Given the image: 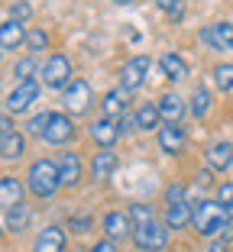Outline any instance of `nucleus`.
I'll return each instance as SVG.
<instances>
[{
	"instance_id": "obj_7",
	"label": "nucleus",
	"mask_w": 233,
	"mask_h": 252,
	"mask_svg": "<svg viewBox=\"0 0 233 252\" xmlns=\"http://www.w3.org/2000/svg\"><path fill=\"white\" fill-rule=\"evenodd\" d=\"M149 55H133L127 65L120 68V88L123 91H139L146 84V74H149Z\"/></svg>"
},
{
	"instance_id": "obj_9",
	"label": "nucleus",
	"mask_w": 233,
	"mask_h": 252,
	"mask_svg": "<svg viewBox=\"0 0 233 252\" xmlns=\"http://www.w3.org/2000/svg\"><path fill=\"white\" fill-rule=\"evenodd\" d=\"M100 226H104V233H107V239H127V236H133V217H130V210H110V214H104V220H100Z\"/></svg>"
},
{
	"instance_id": "obj_15",
	"label": "nucleus",
	"mask_w": 233,
	"mask_h": 252,
	"mask_svg": "<svg viewBox=\"0 0 233 252\" xmlns=\"http://www.w3.org/2000/svg\"><path fill=\"white\" fill-rule=\"evenodd\" d=\"M55 165H59L62 185L75 188L78 181H81V158H78V152H59V158H55Z\"/></svg>"
},
{
	"instance_id": "obj_34",
	"label": "nucleus",
	"mask_w": 233,
	"mask_h": 252,
	"mask_svg": "<svg viewBox=\"0 0 233 252\" xmlns=\"http://www.w3.org/2000/svg\"><path fill=\"white\" fill-rule=\"evenodd\" d=\"M217 200L224 204L227 210H233V181H224V185H217Z\"/></svg>"
},
{
	"instance_id": "obj_16",
	"label": "nucleus",
	"mask_w": 233,
	"mask_h": 252,
	"mask_svg": "<svg viewBox=\"0 0 233 252\" xmlns=\"http://www.w3.org/2000/svg\"><path fill=\"white\" fill-rule=\"evenodd\" d=\"M33 252H65V230H62V226H45V230H39L36 243H33Z\"/></svg>"
},
{
	"instance_id": "obj_17",
	"label": "nucleus",
	"mask_w": 233,
	"mask_h": 252,
	"mask_svg": "<svg viewBox=\"0 0 233 252\" xmlns=\"http://www.w3.org/2000/svg\"><path fill=\"white\" fill-rule=\"evenodd\" d=\"M159 68H162V74H166L172 84H178V81L188 78V62L181 59L178 52H166L162 59H159Z\"/></svg>"
},
{
	"instance_id": "obj_23",
	"label": "nucleus",
	"mask_w": 233,
	"mask_h": 252,
	"mask_svg": "<svg viewBox=\"0 0 233 252\" xmlns=\"http://www.w3.org/2000/svg\"><path fill=\"white\" fill-rule=\"evenodd\" d=\"M162 113H159V104H143L136 110V129H143V133H152V129H162L159 126Z\"/></svg>"
},
{
	"instance_id": "obj_18",
	"label": "nucleus",
	"mask_w": 233,
	"mask_h": 252,
	"mask_svg": "<svg viewBox=\"0 0 233 252\" xmlns=\"http://www.w3.org/2000/svg\"><path fill=\"white\" fill-rule=\"evenodd\" d=\"M159 113H162L166 123H178V120L188 113V107H185V100H181L175 91H168V94L159 97Z\"/></svg>"
},
{
	"instance_id": "obj_19",
	"label": "nucleus",
	"mask_w": 233,
	"mask_h": 252,
	"mask_svg": "<svg viewBox=\"0 0 233 252\" xmlns=\"http://www.w3.org/2000/svg\"><path fill=\"white\" fill-rule=\"evenodd\" d=\"M16 45H26V32H23V23L7 20L0 26V49L3 52H16Z\"/></svg>"
},
{
	"instance_id": "obj_4",
	"label": "nucleus",
	"mask_w": 233,
	"mask_h": 252,
	"mask_svg": "<svg viewBox=\"0 0 233 252\" xmlns=\"http://www.w3.org/2000/svg\"><path fill=\"white\" fill-rule=\"evenodd\" d=\"M133 243L139 252H166L168 246V226L159 220H149V223H139L133 230Z\"/></svg>"
},
{
	"instance_id": "obj_37",
	"label": "nucleus",
	"mask_w": 233,
	"mask_h": 252,
	"mask_svg": "<svg viewBox=\"0 0 233 252\" xmlns=\"http://www.w3.org/2000/svg\"><path fill=\"white\" fill-rule=\"evenodd\" d=\"M211 252H227V239H224V236L214 239V243H211Z\"/></svg>"
},
{
	"instance_id": "obj_3",
	"label": "nucleus",
	"mask_w": 233,
	"mask_h": 252,
	"mask_svg": "<svg viewBox=\"0 0 233 252\" xmlns=\"http://www.w3.org/2000/svg\"><path fill=\"white\" fill-rule=\"evenodd\" d=\"M195 217V207L185 200V188L181 185H172L166 191V226L168 230H185Z\"/></svg>"
},
{
	"instance_id": "obj_1",
	"label": "nucleus",
	"mask_w": 233,
	"mask_h": 252,
	"mask_svg": "<svg viewBox=\"0 0 233 252\" xmlns=\"http://www.w3.org/2000/svg\"><path fill=\"white\" fill-rule=\"evenodd\" d=\"M191 223H195V230L201 233L204 239H214L217 233H224L227 226H230V217H227V207L220 200H198Z\"/></svg>"
},
{
	"instance_id": "obj_31",
	"label": "nucleus",
	"mask_w": 233,
	"mask_h": 252,
	"mask_svg": "<svg viewBox=\"0 0 233 252\" xmlns=\"http://www.w3.org/2000/svg\"><path fill=\"white\" fill-rule=\"evenodd\" d=\"M33 16V7L26 3V0H16V3H10V20H16V23H26Z\"/></svg>"
},
{
	"instance_id": "obj_33",
	"label": "nucleus",
	"mask_w": 233,
	"mask_h": 252,
	"mask_svg": "<svg viewBox=\"0 0 233 252\" xmlns=\"http://www.w3.org/2000/svg\"><path fill=\"white\" fill-rule=\"evenodd\" d=\"M156 7L162 10V13H168V16H181V10H185V0H156Z\"/></svg>"
},
{
	"instance_id": "obj_11",
	"label": "nucleus",
	"mask_w": 233,
	"mask_h": 252,
	"mask_svg": "<svg viewBox=\"0 0 233 252\" xmlns=\"http://www.w3.org/2000/svg\"><path fill=\"white\" fill-rule=\"evenodd\" d=\"M71 136H75L71 113H52V117H49V126H45V136H42V139L49 142V146H65Z\"/></svg>"
},
{
	"instance_id": "obj_36",
	"label": "nucleus",
	"mask_w": 233,
	"mask_h": 252,
	"mask_svg": "<svg viewBox=\"0 0 233 252\" xmlns=\"http://www.w3.org/2000/svg\"><path fill=\"white\" fill-rule=\"evenodd\" d=\"M13 129V120H10V113H3V120H0V133H10Z\"/></svg>"
},
{
	"instance_id": "obj_5",
	"label": "nucleus",
	"mask_w": 233,
	"mask_h": 252,
	"mask_svg": "<svg viewBox=\"0 0 233 252\" xmlns=\"http://www.w3.org/2000/svg\"><path fill=\"white\" fill-rule=\"evenodd\" d=\"M39 78H42L45 88H68V84L75 81V78H71V62H68V55H49L42 71H39Z\"/></svg>"
},
{
	"instance_id": "obj_12",
	"label": "nucleus",
	"mask_w": 233,
	"mask_h": 252,
	"mask_svg": "<svg viewBox=\"0 0 233 252\" xmlns=\"http://www.w3.org/2000/svg\"><path fill=\"white\" fill-rule=\"evenodd\" d=\"M201 42H207L214 52H230L233 49V23H211V26H204Z\"/></svg>"
},
{
	"instance_id": "obj_25",
	"label": "nucleus",
	"mask_w": 233,
	"mask_h": 252,
	"mask_svg": "<svg viewBox=\"0 0 233 252\" xmlns=\"http://www.w3.org/2000/svg\"><path fill=\"white\" fill-rule=\"evenodd\" d=\"M211 91L207 88H195V94H191V117L195 120H204L207 113H211Z\"/></svg>"
},
{
	"instance_id": "obj_14",
	"label": "nucleus",
	"mask_w": 233,
	"mask_h": 252,
	"mask_svg": "<svg viewBox=\"0 0 233 252\" xmlns=\"http://www.w3.org/2000/svg\"><path fill=\"white\" fill-rule=\"evenodd\" d=\"M204 158H207V165H211L214 171H224L233 165V142L230 139H214L211 146H207V152H204Z\"/></svg>"
},
{
	"instance_id": "obj_22",
	"label": "nucleus",
	"mask_w": 233,
	"mask_h": 252,
	"mask_svg": "<svg viewBox=\"0 0 233 252\" xmlns=\"http://www.w3.org/2000/svg\"><path fill=\"white\" fill-rule=\"evenodd\" d=\"M26 223H30V207H26V204H13V207H7V214H3V226H7V233L26 230Z\"/></svg>"
},
{
	"instance_id": "obj_30",
	"label": "nucleus",
	"mask_w": 233,
	"mask_h": 252,
	"mask_svg": "<svg viewBox=\"0 0 233 252\" xmlns=\"http://www.w3.org/2000/svg\"><path fill=\"white\" fill-rule=\"evenodd\" d=\"M49 117H52L49 110H42V113H33V117H30V123H26V133H30V136H45V126H49Z\"/></svg>"
},
{
	"instance_id": "obj_28",
	"label": "nucleus",
	"mask_w": 233,
	"mask_h": 252,
	"mask_svg": "<svg viewBox=\"0 0 233 252\" xmlns=\"http://www.w3.org/2000/svg\"><path fill=\"white\" fill-rule=\"evenodd\" d=\"M214 84H217L220 91H233V62H227V65H217L214 68Z\"/></svg>"
},
{
	"instance_id": "obj_29",
	"label": "nucleus",
	"mask_w": 233,
	"mask_h": 252,
	"mask_svg": "<svg viewBox=\"0 0 233 252\" xmlns=\"http://www.w3.org/2000/svg\"><path fill=\"white\" fill-rule=\"evenodd\" d=\"M26 49H30L33 55H39L42 49H49V32L45 30H30L26 32Z\"/></svg>"
},
{
	"instance_id": "obj_32",
	"label": "nucleus",
	"mask_w": 233,
	"mask_h": 252,
	"mask_svg": "<svg viewBox=\"0 0 233 252\" xmlns=\"http://www.w3.org/2000/svg\"><path fill=\"white\" fill-rule=\"evenodd\" d=\"M130 217L136 220V226H139V223L156 220V217H152V207H146V204H130Z\"/></svg>"
},
{
	"instance_id": "obj_13",
	"label": "nucleus",
	"mask_w": 233,
	"mask_h": 252,
	"mask_svg": "<svg viewBox=\"0 0 233 252\" xmlns=\"http://www.w3.org/2000/svg\"><path fill=\"white\" fill-rule=\"evenodd\" d=\"M185 142H188V136H185V129H181L178 123H166L162 129H159V149H162L166 156L185 152Z\"/></svg>"
},
{
	"instance_id": "obj_38",
	"label": "nucleus",
	"mask_w": 233,
	"mask_h": 252,
	"mask_svg": "<svg viewBox=\"0 0 233 252\" xmlns=\"http://www.w3.org/2000/svg\"><path fill=\"white\" fill-rule=\"evenodd\" d=\"M113 3H117V7H127V3H130V0H113Z\"/></svg>"
},
{
	"instance_id": "obj_20",
	"label": "nucleus",
	"mask_w": 233,
	"mask_h": 252,
	"mask_svg": "<svg viewBox=\"0 0 233 252\" xmlns=\"http://www.w3.org/2000/svg\"><path fill=\"white\" fill-rule=\"evenodd\" d=\"M117 165H120L117 152L100 149V152H94V158H91V175H94V178H110L113 171H117Z\"/></svg>"
},
{
	"instance_id": "obj_26",
	"label": "nucleus",
	"mask_w": 233,
	"mask_h": 252,
	"mask_svg": "<svg viewBox=\"0 0 233 252\" xmlns=\"http://www.w3.org/2000/svg\"><path fill=\"white\" fill-rule=\"evenodd\" d=\"M123 110H127V91H107L104 97V117H123Z\"/></svg>"
},
{
	"instance_id": "obj_21",
	"label": "nucleus",
	"mask_w": 233,
	"mask_h": 252,
	"mask_svg": "<svg viewBox=\"0 0 233 252\" xmlns=\"http://www.w3.org/2000/svg\"><path fill=\"white\" fill-rule=\"evenodd\" d=\"M23 152H26V139H23L20 133H0V156L7 158V162H13V158H23Z\"/></svg>"
},
{
	"instance_id": "obj_27",
	"label": "nucleus",
	"mask_w": 233,
	"mask_h": 252,
	"mask_svg": "<svg viewBox=\"0 0 233 252\" xmlns=\"http://www.w3.org/2000/svg\"><path fill=\"white\" fill-rule=\"evenodd\" d=\"M39 71H42V68L36 65V59H20L13 65V78H16V81H36Z\"/></svg>"
},
{
	"instance_id": "obj_10",
	"label": "nucleus",
	"mask_w": 233,
	"mask_h": 252,
	"mask_svg": "<svg viewBox=\"0 0 233 252\" xmlns=\"http://www.w3.org/2000/svg\"><path fill=\"white\" fill-rule=\"evenodd\" d=\"M88 136L98 142L100 149H113V142L123 136V129H120V123H117L113 117H100V120H94V123L88 126Z\"/></svg>"
},
{
	"instance_id": "obj_8",
	"label": "nucleus",
	"mask_w": 233,
	"mask_h": 252,
	"mask_svg": "<svg viewBox=\"0 0 233 252\" xmlns=\"http://www.w3.org/2000/svg\"><path fill=\"white\" fill-rule=\"evenodd\" d=\"M39 100V84L36 81H20L7 94V113H26Z\"/></svg>"
},
{
	"instance_id": "obj_24",
	"label": "nucleus",
	"mask_w": 233,
	"mask_h": 252,
	"mask_svg": "<svg viewBox=\"0 0 233 252\" xmlns=\"http://www.w3.org/2000/svg\"><path fill=\"white\" fill-rule=\"evenodd\" d=\"M0 197H3V207H13V204H23V185L13 175H3L0 178Z\"/></svg>"
},
{
	"instance_id": "obj_35",
	"label": "nucleus",
	"mask_w": 233,
	"mask_h": 252,
	"mask_svg": "<svg viewBox=\"0 0 233 252\" xmlns=\"http://www.w3.org/2000/svg\"><path fill=\"white\" fill-rule=\"evenodd\" d=\"M88 252H117V243H113V239H100V243H94Z\"/></svg>"
},
{
	"instance_id": "obj_2",
	"label": "nucleus",
	"mask_w": 233,
	"mask_h": 252,
	"mask_svg": "<svg viewBox=\"0 0 233 252\" xmlns=\"http://www.w3.org/2000/svg\"><path fill=\"white\" fill-rule=\"evenodd\" d=\"M26 188H30L36 197H52L62 188L59 165L49 162V158H36V162L30 165V171H26Z\"/></svg>"
},
{
	"instance_id": "obj_6",
	"label": "nucleus",
	"mask_w": 233,
	"mask_h": 252,
	"mask_svg": "<svg viewBox=\"0 0 233 252\" xmlns=\"http://www.w3.org/2000/svg\"><path fill=\"white\" fill-rule=\"evenodd\" d=\"M91 100H94V91H91V84L84 81V78H75V81L65 88V94H62V104H65V113H71V117H78V113H84L91 107Z\"/></svg>"
}]
</instances>
